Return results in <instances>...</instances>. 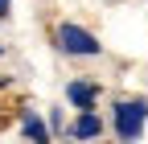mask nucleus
Returning <instances> with one entry per match:
<instances>
[{"label":"nucleus","mask_w":148,"mask_h":144,"mask_svg":"<svg viewBox=\"0 0 148 144\" xmlns=\"http://www.w3.org/2000/svg\"><path fill=\"white\" fill-rule=\"evenodd\" d=\"M144 123H148V99H115L111 128H115L119 144H136L144 136Z\"/></svg>","instance_id":"nucleus-1"},{"label":"nucleus","mask_w":148,"mask_h":144,"mask_svg":"<svg viewBox=\"0 0 148 144\" xmlns=\"http://www.w3.org/2000/svg\"><path fill=\"white\" fill-rule=\"evenodd\" d=\"M53 45H58L62 53H70V58H99L103 53V41L90 29L74 25V21H62L58 29H53Z\"/></svg>","instance_id":"nucleus-2"},{"label":"nucleus","mask_w":148,"mask_h":144,"mask_svg":"<svg viewBox=\"0 0 148 144\" xmlns=\"http://www.w3.org/2000/svg\"><path fill=\"white\" fill-rule=\"evenodd\" d=\"M99 86L95 82H86V78H70L66 82V103L70 107H78V111H95V107H99Z\"/></svg>","instance_id":"nucleus-3"},{"label":"nucleus","mask_w":148,"mask_h":144,"mask_svg":"<svg viewBox=\"0 0 148 144\" xmlns=\"http://www.w3.org/2000/svg\"><path fill=\"white\" fill-rule=\"evenodd\" d=\"M66 136H70L74 144H86V140H99V136H103V119H99L95 111H78V115H74V123L66 128Z\"/></svg>","instance_id":"nucleus-4"},{"label":"nucleus","mask_w":148,"mask_h":144,"mask_svg":"<svg viewBox=\"0 0 148 144\" xmlns=\"http://www.w3.org/2000/svg\"><path fill=\"white\" fill-rule=\"evenodd\" d=\"M21 136H25V144H53L49 123L37 115L33 107H25V111H21Z\"/></svg>","instance_id":"nucleus-5"},{"label":"nucleus","mask_w":148,"mask_h":144,"mask_svg":"<svg viewBox=\"0 0 148 144\" xmlns=\"http://www.w3.org/2000/svg\"><path fill=\"white\" fill-rule=\"evenodd\" d=\"M45 123H49V132H62V128H66V115H62V107H53Z\"/></svg>","instance_id":"nucleus-6"},{"label":"nucleus","mask_w":148,"mask_h":144,"mask_svg":"<svg viewBox=\"0 0 148 144\" xmlns=\"http://www.w3.org/2000/svg\"><path fill=\"white\" fill-rule=\"evenodd\" d=\"M8 8H12V0H0V21L8 16Z\"/></svg>","instance_id":"nucleus-7"},{"label":"nucleus","mask_w":148,"mask_h":144,"mask_svg":"<svg viewBox=\"0 0 148 144\" xmlns=\"http://www.w3.org/2000/svg\"><path fill=\"white\" fill-rule=\"evenodd\" d=\"M0 86H8V74H0Z\"/></svg>","instance_id":"nucleus-8"},{"label":"nucleus","mask_w":148,"mask_h":144,"mask_svg":"<svg viewBox=\"0 0 148 144\" xmlns=\"http://www.w3.org/2000/svg\"><path fill=\"white\" fill-rule=\"evenodd\" d=\"M66 144H74V140H66Z\"/></svg>","instance_id":"nucleus-9"},{"label":"nucleus","mask_w":148,"mask_h":144,"mask_svg":"<svg viewBox=\"0 0 148 144\" xmlns=\"http://www.w3.org/2000/svg\"><path fill=\"white\" fill-rule=\"evenodd\" d=\"M0 53H4V49H0Z\"/></svg>","instance_id":"nucleus-10"}]
</instances>
